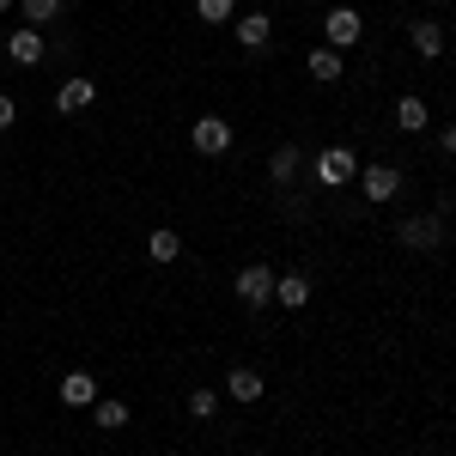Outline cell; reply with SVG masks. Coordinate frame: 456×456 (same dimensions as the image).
<instances>
[{
  "instance_id": "cell-1",
  "label": "cell",
  "mask_w": 456,
  "mask_h": 456,
  "mask_svg": "<svg viewBox=\"0 0 456 456\" xmlns=\"http://www.w3.org/2000/svg\"><path fill=\"white\" fill-rule=\"evenodd\" d=\"M359 31H365V19H359L353 6H335V12L322 19V37H329V49H353V43H359Z\"/></svg>"
},
{
  "instance_id": "cell-2",
  "label": "cell",
  "mask_w": 456,
  "mask_h": 456,
  "mask_svg": "<svg viewBox=\"0 0 456 456\" xmlns=\"http://www.w3.org/2000/svg\"><path fill=\"white\" fill-rule=\"evenodd\" d=\"M353 176H359V159H353L347 146H329V152L316 159V183H335V189H341V183H353Z\"/></svg>"
},
{
  "instance_id": "cell-3",
  "label": "cell",
  "mask_w": 456,
  "mask_h": 456,
  "mask_svg": "<svg viewBox=\"0 0 456 456\" xmlns=\"http://www.w3.org/2000/svg\"><path fill=\"white\" fill-rule=\"evenodd\" d=\"M268 298H274V274H268L262 262H249L244 274H238V305L256 311V305H268Z\"/></svg>"
},
{
  "instance_id": "cell-4",
  "label": "cell",
  "mask_w": 456,
  "mask_h": 456,
  "mask_svg": "<svg viewBox=\"0 0 456 456\" xmlns=\"http://www.w3.org/2000/svg\"><path fill=\"white\" fill-rule=\"evenodd\" d=\"M189 141H195V152H225V146H232V122H225V116H195V134H189Z\"/></svg>"
},
{
  "instance_id": "cell-5",
  "label": "cell",
  "mask_w": 456,
  "mask_h": 456,
  "mask_svg": "<svg viewBox=\"0 0 456 456\" xmlns=\"http://www.w3.org/2000/svg\"><path fill=\"white\" fill-rule=\"evenodd\" d=\"M6 55H12L19 68H37V61H43V31H37V25L12 31V37H6Z\"/></svg>"
},
{
  "instance_id": "cell-6",
  "label": "cell",
  "mask_w": 456,
  "mask_h": 456,
  "mask_svg": "<svg viewBox=\"0 0 456 456\" xmlns=\"http://www.w3.org/2000/svg\"><path fill=\"white\" fill-rule=\"evenodd\" d=\"M359 189H365V201H389L402 189V176L389 171V165H371V171H359Z\"/></svg>"
},
{
  "instance_id": "cell-7",
  "label": "cell",
  "mask_w": 456,
  "mask_h": 456,
  "mask_svg": "<svg viewBox=\"0 0 456 456\" xmlns=\"http://www.w3.org/2000/svg\"><path fill=\"white\" fill-rule=\"evenodd\" d=\"M61 402H68V408H92V402H98V378H92V371H68V378H61Z\"/></svg>"
},
{
  "instance_id": "cell-8",
  "label": "cell",
  "mask_w": 456,
  "mask_h": 456,
  "mask_svg": "<svg viewBox=\"0 0 456 456\" xmlns=\"http://www.w3.org/2000/svg\"><path fill=\"white\" fill-rule=\"evenodd\" d=\"M402 244L408 249H438L444 244V225H438V219H408V225H402Z\"/></svg>"
},
{
  "instance_id": "cell-9",
  "label": "cell",
  "mask_w": 456,
  "mask_h": 456,
  "mask_svg": "<svg viewBox=\"0 0 456 456\" xmlns=\"http://www.w3.org/2000/svg\"><path fill=\"white\" fill-rule=\"evenodd\" d=\"M408 43H414V55H420V61H438V55H444V31H438L432 19H420V25L408 31Z\"/></svg>"
},
{
  "instance_id": "cell-10",
  "label": "cell",
  "mask_w": 456,
  "mask_h": 456,
  "mask_svg": "<svg viewBox=\"0 0 456 456\" xmlns=\"http://www.w3.org/2000/svg\"><path fill=\"white\" fill-rule=\"evenodd\" d=\"M225 395H232V402H256V395H262V371H249V365H238V371L225 378Z\"/></svg>"
},
{
  "instance_id": "cell-11",
  "label": "cell",
  "mask_w": 456,
  "mask_h": 456,
  "mask_svg": "<svg viewBox=\"0 0 456 456\" xmlns=\"http://www.w3.org/2000/svg\"><path fill=\"white\" fill-rule=\"evenodd\" d=\"M274 298H281L286 311H298V305L311 298V281H305V274H286V281H274Z\"/></svg>"
},
{
  "instance_id": "cell-12",
  "label": "cell",
  "mask_w": 456,
  "mask_h": 456,
  "mask_svg": "<svg viewBox=\"0 0 456 456\" xmlns=\"http://www.w3.org/2000/svg\"><path fill=\"white\" fill-rule=\"evenodd\" d=\"M311 79L335 86V79H341V49H316V55H311Z\"/></svg>"
},
{
  "instance_id": "cell-13",
  "label": "cell",
  "mask_w": 456,
  "mask_h": 456,
  "mask_svg": "<svg viewBox=\"0 0 456 456\" xmlns=\"http://www.w3.org/2000/svg\"><path fill=\"white\" fill-rule=\"evenodd\" d=\"M92 98H98V86H92V79H68L55 104H61V110H86V104H92Z\"/></svg>"
},
{
  "instance_id": "cell-14",
  "label": "cell",
  "mask_w": 456,
  "mask_h": 456,
  "mask_svg": "<svg viewBox=\"0 0 456 456\" xmlns=\"http://www.w3.org/2000/svg\"><path fill=\"white\" fill-rule=\"evenodd\" d=\"M426 122H432V116H426V104H420V98H402V104H395V128H408V134H420Z\"/></svg>"
},
{
  "instance_id": "cell-15",
  "label": "cell",
  "mask_w": 456,
  "mask_h": 456,
  "mask_svg": "<svg viewBox=\"0 0 456 456\" xmlns=\"http://www.w3.org/2000/svg\"><path fill=\"white\" fill-rule=\"evenodd\" d=\"M238 37H244V49H262V43L274 37V25H268V12H249L244 25H238Z\"/></svg>"
},
{
  "instance_id": "cell-16",
  "label": "cell",
  "mask_w": 456,
  "mask_h": 456,
  "mask_svg": "<svg viewBox=\"0 0 456 456\" xmlns=\"http://www.w3.org/2000/svg\"><path fill=\"white\" fill-rule=\"evenodd\" d=\"M146 256H152V262H176V256H183V238H176V232H152V238H146Z\"/></svg>"
},
{
  "instance_id": "cell-17",
  "label": "cell",
  "mask_w": 456,
  "mask_h": 456,
  "mask_svg": "<svg viewBox=\"0 0 456 456\" xmlns=\"http://www.w3.org/2000/svg\"><path fill=\"white\" fill-rule=\"evenodd\" d=\"M92 408H98V426L104 432H122L128 426V402H92Z\"/></svg>"
},
{
  "instance_id": "cell-18",
  "label": "cell",
  "mask_w": 456,
  "mask_h": 456,
  "mask_svg": "<svg viewBox=\"0 0 456 456\" xmlns=\"http://www.w3.org/2000/svg\"><path fill=\"white\" fill-rule=\"evenodd\" d=\"M268 171H274V183H292V171H298V146H281Z\"/></svg>"
},
{
  "instance_id": "cell-19",
  "label": "cell",
  "mask_w": 456,
  "mask_h": 456,
  "mask_svg": "<svg viewBox=\"0 0 456 456\" xmlns=\"http://www.w3.org/2000/svg\"><path fill=\"white\" fill-rule=\"evenodd\" d=\"M232 6H238V0H195V12H201L208 25H225V19H232Z\"/></svg>"
},
{
  "instance_id": "cell-20",
  "label": "cell",
  "mask_w": 456,
  "mask_h": 456,
  "mask_svg": "<svg viewBox=\"0 0 456 456\" xmlns=\"http://www.w3.org/2000/svg\"><path fill=\"white\" fill-rule=\"evenodd\" d=\"M19 6H25V19H31V25H49V19L61 12V0H19Z\"/></svg>"
},
{
  "instance_id": "cell-21",
  "label": "cell",
  "mask_w": 456,
  "mask_h": 456,
  "mask_svg": "<svg viewBox=\"0 0 456 456\" xmlns=\"http://www.w3.org/2000/svg\"><path fill=\"white\" fill-rule=\"evenodd\" d=\"M213 408H219V395H213V389H189V414H195V420H208Z\"/></svg>"
},
{
  "instance_id": "cell-22",
  "label": "cell",
  "mask_w": 456,
  "mask_h": 456,
  "mask_svg": "<svg viewBox=\"0 0 456 456\" xmlns=\"http://www.w3.org/2000/svg\"><path fill=\"white\" fill-rule=\"evenodd\" d=\"M12 122H19V104H12V98L0 92V128H12Z\"/></svg>"
},
{
  "instance_id": "cell-23",
  "label": "cell",
  "mask_w": 456,
  "mask_h": 456,
  "mask_svg": "<svg viewBox=\"0 0 456 456\" xmlns=\"http://www.w3.org/2000/svg\"><path fill=\"white\" fill-rule=\"evenodd\" d=\"M438 141H444V152H456V122L444 128V134H438Z\"/></svg>"
},
{
  "instance_id": "cell-24",
  "label": "cell",
  "mask_w": 456,
  "mask_h": 456,
  "mask_svg": "<svg viewBox=\"0 0 456 456\" xmlns=\"http://www.w3.org/2000/svg\"><path fill=\"white\" fill-rule=\"evenodd\" d=\"M6 6H12V0H0V12H6Z\"/></svg>"
}]
</instances>
